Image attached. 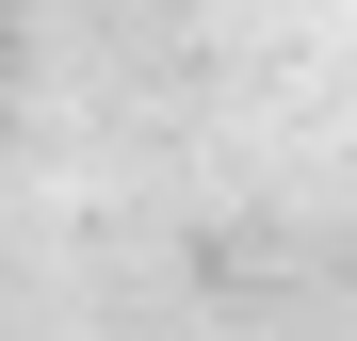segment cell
Returning <instances> with one entry per match:
<instances>
[]
</instances>
